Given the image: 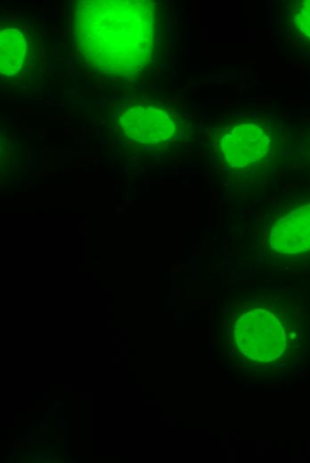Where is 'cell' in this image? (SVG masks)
I'll return each mask as SVG.
<instances>
[{"label": "cell", "mask_w": 310, "mask_h": 463, "mask_svg": "<svg viewBox=\"0 0 310 463\" xmlns=\"http://www.w3.org/2000/svg\"><path fill=\"white\" fill-rule=\"evenodd\" d=\"M266 129L256 122H242L229 128L221 137L222 159L232 170L251 168L264 160L270 150Z\"/></svg>", "instance_id": "4"}, {"label": "cell", "mask_w": 310, "mask_h": 463, "mask_svg": "<svg viewBox=\"0 0 310 463\" xmlns=\"http://www.w3.org/2000/svg\"><path fill=\"white\" fill-rule=\"evenodd\" d=\"M127 138L140 144H161L170 140L177 127L175 113L158 103H129L119 116Z\"/></svg>", "instance_id": "3"}, {"label": "cell", "mask_w": 310, "mask_h": 463, "mask_svg": "<svg viewBox=\"0 0 310 463\" xmlns=\"http://www.w3.org/2000/svg\"><path fill=\"white\" fill-rule=\"evenodd\" d=\"M292 20L297 31L310 41V0L300 1L296 4Z\"/></svg>", "instance_id": "7"}, {"label": "cell", "mask_w": 310, "mask_h": 463, "mask_svg": "<svg viewBox=\"0 0 310 463\" xmlns=\"http://www.w3.org/2000/svg\"><path fill=\"white\" fill-rule=\"evenodd\" d=\"M268 245L280 255L310 250V201L288 211L273 223Z\"/></svg>", "instance_id": "5"}, {"label": "cell", "mask_w": 310, "mask_h": 463, "mask_svg": "<svg viewBox=\"0 0 310 463\" xmlns=\"http://www.w3.org/2000/svg\"><path fill=\"white\" fill-rule=\"evenodd\" d=\"M79 41L97 69L138 73L151 59L156 14L148 1H90L78 17Z\"/></svg>", "instance_id": "1"}, {"label": "cell", "mask_w": 310, "mask_h": 463, "mask_svg": "<svg viewBox=\"0 0 310 463\" xmlns=\"http://www.w3.org/2000/svg\"><path fill=\"white\" fill-rule=\"evenodd\" d=\"M0 69L5 77L18 75L23 68L28 45L23 32L17 28H6L1 34Z\"/></svg>", "instance_id": "6"}, {"label": "cell", "mask_w": 310, "mask_h": 463, "mask_svg": "<svg viewBox=\"0 0 310 463\" xmlns=\"http://www.w3.org/2000/svg\"><path fill=\"white\" fill-rule=\"evenodd\" d=\"M234 335L240 350L249 358L273 361L286 348V333L281 321L271 311L255 308L242 314L235 324Z\"/></svg>", "instance_id": "2"}]
</instances>
